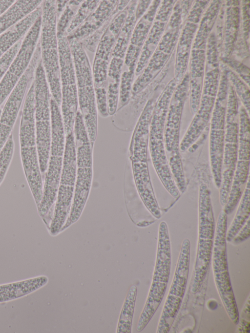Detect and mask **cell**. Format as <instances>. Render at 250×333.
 Listing matches in <instances>:
<instances>
[{
	"instance_id": "5b68a950",
	"label": "cell",
	"mask_w": 250,
	"mask_h": 333,
	"mask_svg": "<svg viewBox=\"0 0 250 333\" xmlns=\"http://www.w3.org/2000/svg\"><path fill=\"white\" fill-rule=\"evenodd\" d=\"M171 256L169 235L165 221L160 223L156 261L152 282L144 309L141 313L138 331H142L157 311L164 296L170 274Z\"/></svg>"
},
{
	"instance_id": "1f68e13d",
	"label": "cell",
	"mask_w": 250,
	"mask_h": 333,
	"mask_svg": "<svg viewBox=\"0 0 250 333\" xmlns=\"http://www.w3.org/2000/svg\"><path fill=\"white\" fill-rule=\"evenodd\" d=\"M96 104L97 113L103 118L108 117L106 88H95Z\"/></svg>"
},
{
	"instance_id": "8992f818",
	"label": "cell",
	"mask_w": 250,
	"mask_h": 333,
	"mask_svg": "<svg viewBox=\"0 0 250 333\" xmlns=\"http://www.w3.org/2000/svg\"><path fill=\"white\" fill-rule=\"evenodd\" d=\"M61 85V114L65 135L73 130L78 99L75 70L66 34L57 35Z\"/></svg>"
},
{
	"instance_id": "f546056e",
	"label": "cell",
	"mask_w": 250,
	"mask_h": 333,
	"mask_svg": "<svg viewBox=\"0 0 250 333\" xmlns=\"http://www.w3.org/2000/svg\"><path fill=\"white\" fill-rule=\"evenodd\" d=\"M14 150V143L11 134L0 153V184L2 182L10 164Z\"/></svg>"
},
{
	"instance_id": "44dd1931",
	"label": "cell",
	"mask_w": 250,
	"mask_h": 333,
	"mask_svg": "<svg viewBox=\"0 0 250 333\" xmlns=\"http://www.w3.org/2000/svg\"><path fill=\"white\" fill-rule=\"evenodd\" d=\"M42 0H17L0 16V35L16 25L42 3Z\"/></svg>"
},
{
	"instance_id": "52a82bcc",
	"label": "cell",
	"mask_w": 250,
	"mask_h": 333,
	"mask_svg": "<svg viewBox=\"0 0 250 333\" xmlns=\"http://www.w3.org/2000/svg\"><path fill=\"white\" fill-rule=\"evenodd\" d=\"M190 242H182L173 281L159 321L157 333H168L180 310L187 284L190 262Z\"/></svg>"
},
{
	"instance_id": "836d02e7",
	"label": "cell",
	"mask_w": 250,
	"mask_h": 333,
	"mask_svg": "<svg viewBox=\"0 0 250 333\" xmlns=\"http://www.w3.org/2000/svg\"><path fill=\"white\" fill-rule=\"evenodd\" d=\"M123 64V59L112 57L108 67L107 80L120 82Z\"/></svg>"
},
{
	"instance_id": "484cf974",
	"label": "cell",
	"mask_w": 250,
	"mask_h": 333,
	"mask_svg": "<svg viewBox=\"0 0 250 333\" xmlns=\"http://www.w3.org/2000/svg\"><path fill=\"white\" fill-rule=\"evenodd\" d=\"M250 124L249 114L245 108L241 107L239 112V131L238 155H250Z\"/></svg>"
},
{
	"instance_id": "f35d334b",
	"label": "cell",
	"mask_w": 250,
	"mask_h": 333,
	"mask_svg": "<svg viewBox=\"0 0 250 333\" xmlns=\"http://www.w3.org/2000/svg\"><path fill=\"white\" fill-rule=\"evenodd\" d=\"M240 318V317H239ZM240 318H242L245 320L250 321V296H249L243 308L241 317Z\"/></svg>"
},
{
	"instance_id": "f1b7e54d",
	"label": "cell",
	"mask_w": 250,
	"mask_h": 333,
	"mask_svg": "<svg viewBox=\"0 0 250 333\" xmlns=\"http://www.w3.org/2000/svg\"><path fill=\"white\" fill-rule=\"evenodd\" d=\"M82 1L71 0L67 3L57 23V35L65 34V32L77 11V7L80 5Z\"/></svg>"
},
{
	"instance_id": "30bf717a",
	"label": "cell",
	"mask_w": 250,
	"mask_h": 333,
	"mask_svg": "<svg viewBox=\"0 0 250 333\" xmlns=\"http://www.w3.org/2000/svg\"><path fill=\"white\" fill-rule=\"evenodd\" d=\"M34 75L33 81L36 144L39 147H45L51 144V96L44 70L38 68Z\"/></svg>"
},
{
	"instance_id": "74e56055",
	"label": "cell",
	"mask_w": 250,
	"mask_h": 333,
	"mask_svg": "<svg viewBox=\"0 0 250 333\" xmlns=\"http://www.w3.org/2000/svg\"><path fill=\"white\" fill-rule=\"evenodd\" d=\"M238 326L237 329L238 333H249L250 331V321L239 318Z\"/></svg>"
},
{
	"instance_id": "60d3db41",
	"label": "cell",
	"mask_w": 250,
	"mask_h": 333,
	"mask_svg": "<svg viewBox=\"0 0 250 333\" xmlns=\"http://www.w3.org/2000/svg\"><path fill=\"white\" fill-rule=\"evenodd\" d=\"M16 0H0V16L7 10Z\"/></svg>"
},
{
	"instance_id": "603a6c76",
	"label": "cell",
	"mask_w": 250,
	"mask_h": 333,
	"mask_svg": "<svg viewBox=\"0 0 250 333\" xmlns=\"http://www.w3.org/2000/svg\"><path fill=\"white\" fill-rule=\"evenodd\" d=\"M76 148L73 131L65 136L60 184L74 186L77 175Z\"/></svg>"
},
{
	"instance_id": "4dcf8cb0",
	"label": "cell",
	"mask_w": 250,
	"mask_h": 333,
	"mask_svg": "<svg viewBox=\"0 0 250 333\" xmlns=\"http://www.w3.org/2000/svg\"><path fill=\"white\" fill-rule=\"evenodd\" d=\"M120 82L107 80V100L109 116L114 115L118 108Z\"/></svg>"
},
{
	"instance_id": "2e32d148",
	"label": "cell",
	"mask_w": 250,
	"mask_h": 333,
	"mask_svg": "<svg viewBox=\"0 0 250 333\" xmlns=\"http://www.w3.org/2000/svg\"><path fill=\"white\" fill-rule=\"evenodd\" d=\"M21 155L27 183L38 207L42 198L43 187L36 146L21 147Z\"/></svg>"
},
{
	"instance_id": "ac0fdd59",
	"label": "cell",
	"mask_w": 250,
	"mask_h": 333,
	"mask_svg": "<svg viewBox=\"0 0 250 333\" xmlns=\"http://www.w3.org/2000/svg\"><path fill=\"white\" fill-rule=\"evenodd\" d=\"M42 3L23 19L0 35V59L18 42L23 39L42 16Z\"/></svg>"
},
{
	"instance_id": "83f0119b",
	"label": "cell",
	"mask_w": 250,
	"mask_h": 333,
	"mask_svg": "<svg viewBox=\"0 0 250 333\" xmlns=\"http://www.w3.org/2000/svg\"><path fill=\"white\" fill-rule=\"evenodd\" d=\"M100 2V0H86L81 3L66 32L69 35L80 26L96 9Z\"/></svg>"
},
{
	"instance_id": "8fae6325",
	"label": "cell",
	"mask_w": 250,
	"mask_h": 333,
	"mask_svg": "<svg viewBox=\"0 0 250 333\" xmlns=\"http://www.w3.org/2000/svg\"><path fill=\"white\" fill-rule=\"evenodd\" d=\"M127 9L126 6L113 17L97 46L92 69L95 88H106L108 67L112 50L126 19Z\"/></svg>"
},
{
	"instance_id": "4fadbf2b",
	"label": "cell",
	"mask_w": 250,
	"mask_h": 333,
	"mask_svg": "<svg viewBox=\"0 0 250 333\" xmlns=\"http://www.w3.org/2000/svg\"><path fill=\"white\" fill-rule=\"evenodd\" d=\"M177 103L174 99L167 112L164 128V145L168 163L175 166L182 162L180 150V125L182 108V100L184 98L185 89L180 94Z\"/></svg>"
},
{
	"instance_id": "d6a6232c",
	"label": "cell",
	"mask_w": 250,
	"mask_h": 333,
	"mask_svg": "<svg viewBox=\"0 0 250 333\" xmlns=\"http://www.w3.org/2000/svg\"><path fill=\"white\" fill-rule=\"evenodd\" d=\"M22 40L18 42L0 59V81L19 50Z\"/></svg>"
},
{
	"instance_id": "cb8c5ba5",
	"label": "cell",
	"mask_w": 250,
	"mask_h": 333,
	"mask_svg": "<svg viewBox=\"0 0 250 333\" xmlns=\"http://www.w3.org/2000/svg\"><path fill=\"white\" fill-rule=\"evenodd\" d=\"M135 7L136 2H133L128 6L126 19L119 31L112 50L111 56L113 57L121 59L125 58L135 27Z\"/></svg>"
},
{
	"instance_id": "7c38bea8",
	"label": "cell",
	"mask_w": 250,
	"mask_h": 333,
	"mask_svg": "<svg viewBox=\"0 0 250 333\" xmlns=\"http://www.w3.org/2000/svg\"><path fill=\"white\" fill-rule=\"evenodd\" d=\"M100 2L84 22L67 36V39H75L81 41L100 29L106 28L113 17L126 7L129 0Z\"/></svg>"
},
{
	"instance_id": "6da1fadb",
	"label": "cell",
	"mask_w": 250,
	"mask_h": 333,
	"mask_svg": "<svg viewBox=\"0 0 250 333\" xmlns=\"http://www.w3.org/2000/svg\"><path fill=\"white\" fill-rule=\"evenodd\" d=\"M76 73L78 104L90 143L97 135L98 120L92 71L86 53L81 42L68 39Z\"/></svg>"
},
{
	"instance_id": "5bb4252c",
	"label": "cell",
	"mask_w": 250,
	"mask_h": 333,
	"mask_svg": "<svg viewBox=\"0 0 250 333\" xmlns=\"http://www.w3.org/2000/svg\"><path fill=\"white\" fill-rule=\"evenodd\" d=\"M63 156L50 155L45 172L42 195L38 207L40 214L44 216L56 201L60 185Z\"/></svg>"
},
{
	"instance_id": "e0dca14e",
	"label": "cell",
	"mask_w": 250,
	"mask_h": 333,
	"mask_svg": "<svg viewBox=\"0 0 250 333\" xmlns=\"http://www.w3.org/2000/svg\"><path fill=\"white\" fill-rule=\"evenodd\" d=\"M73 131L76 148L77 167H92L93 145L90 143L80 110H78L76 113Z\"/></svg>"
},
{
	"instance_id": "ffe728a7",
	"label": "cell",
	"mask_w": 250,
	"mask_h": 333,
	"mask_svg": "<svg viewBox=\"0 0 250 333\" xmlns=\"http://www.w3.org/2000/svg\"><path fill=\"white\" fill-rule=\"evenodd\" d=\"M74 190V186L62 184L59 186L50 226L52 234L57 233L62 229L69 215Z\"/></svg>"
},
{
	"instance_id": "d6986e66",
	"label": "cell",
	"mask_w": 250,
	"mask_h": 333,
	"mask_svg": "<svg viewBox=\"0 0 250 333\" xmlns=\"http://www.w3.org/2000/svg\"><path fill=\"white\" fill-rule=\"evenodd\" d=\"M250 177V160H238L230 189L223 211L231 213L240 201Z\"/></svg>"
},
{
	"instance_id": "7402d4cb",
	"label": "cell",
	"mask_w": 250,
	"mask_h": 333,
	"mask_svg": "<svg viewBox=\"0 0 250 333\" xmlns=\"http://www.w3.org/2000/svg\"><path fill=\"white\" fill-rule=\"evenodd\" d=\"M48 281L45 276L0 286V302L17 299L42 287Z\"/></svg>"
},
{
	"instance_id": "8d00e7d4",
	"label": "cell",
	"mask_w": 250,
	"mask_h": 333,
	"mask_svg": "<svg viewBox=\"0 0 250 333\" xmlns=\"http://www.w3.org/2000/svg\"><path fill=\"white\" fill-rule=\"evenodd\" d=\"M13 127L0 122V153L6 144Z\"/></svg>"
},
{
	"instance_id": "d590c367",
	"label": "cell",
	"mask_w": 250,
	"mask_h": 333,
	"mask_svg": "<svg viewBox=\"0 0 250 333\" xmlns=\"http://www.w3.org/2000/svg\"><path fill=\"white\" fill-rule=\"evenodd\" d=\"M250 236V219L249 218L229 243L233 245H239L248 239Z\"/></svg>"
},
{
	"instance_id": "9a60e30c",
	"label": "cell",
	"mask_w": 250,
	"mask_h": 333,
	"mask_svg": "<svg viewBox=\"0 0 250 333\" xmlns=\"http://www.w3.org/2000/svg\"><path fill=\"white\" fill-rule=\"evenodd\" d=\"M92 173V167H77L71 210L62 229L77 221L80 217L90 192Z\"/></svg>"
},
{
	"instance_id": "ab89813d",
	"label": "cell",
	"mask_w": 250,
	"mask_h": 333,
	"mask_svg": "<svg viewBox=\"0 0 250 333\" xmlns=\"http://www.w3.org/2000/svg\"><path fill=\"white\" fill-rule=\"evenodd\" d=\"M68 0H57L56 1V11L57 18H59L61 14L64 10Z\"/></svg>"
},
{
	"instance_id": "e575fe53",
	"label": "cell",
	"mask_w": 250,
	"mask_h": 333,
	"mask_svg": "<svg viewBox=\"0 0 250 333\" xmlns=\"http://www.w3.org/2000/svg\"><path fill=\"white\" fill-rule=\"evenodd\" d=\"M231 81L235 86V89L241 97L242 101L245 106V109L249 114L250 110V98L249 90L247 89L245 84L236 76H233Z\"/></svg>"
},
{
	"instance_id": "3957f363",
	"label": "cell",
	"mask_w": 250,
	"mask_h": 333,
	"mask_svg": "<svg viewBox=\"0 0 250 333\" xmlns=\"http://www.w3.org/2000/svg\"><path fill=\"white\" fill-rule=\"evenodd\" d=\"M215 225L210 191L203 183L199 190L198 240L191 288L193 294L200 289L211 262Z\"/></svg>"
},
{
	"instance_id": "d4e9b609",
	"label": "cell",
	"mask_w": 250,
	"mask_h": 333,
	"mask_svg": "<svg viewBox=\"0 0 250 333\" xmlns=\"http://www.w3.org/2000/svg\"><path fill=\"white\" fill-rule=\"evenodd\" d=\"M250 216V177L240 199V202L234 218L227 230L226 241L230 242L238 231L246 223Z\"/></svg>"
},
{
	"instance_id": "277c9868",
	"label": "cell",
	"mask_w": 250,
	"mask_h": 333,
	"mask_svg": "<svg viewBox=\"0 0 250 333\" xmlns=\"http://www.w3.org/2000/svg\"><path fill=\"white\" fill-rule=\"evenodd\" d=\"M228 215L222 210L215 228L211 260L216 286L224 308L233 323L237 325L239 314L229 278L227 256Z\"/></svg>"
},
{
	"instance_id": "9c48e42d",
	"label": "cell",
	"mask_w": 250,
	"mask_h": 333,
	"mask_svg": "<svg viewBox=\"0 0 250 333\" xmlns=\"http://www.w3.org/2000/svg\"><path fill=\"white\" fill-rule=\"evenodd\" d=\"M227 86L222 84L218 95L215 107L211 117L209 133V158L211 171L216 186L221 184L226 124V98Z\"/></svg>"
},
{
	"instance_id": "ba28073f",
	"label": "cell",
	"mask_w": 250,
	"mask_h": 333,
	"mask_svg": "<svg viewBox=\"0 0 250 333\" xmlns=\"http://www.w3.org/2000/svg\"><path fill=\"white\" fill-rule=\"evenodd\" d=\"M41 24L40 17L25 35L19 50L0 81V106L28 68L39 43Z\"/></svg>"
},
{
	"instance_id": "7a4b0ae2",
	"label": "cell",
	"mask_w": 250,
	"mask_h": 333,
	"mask_svg": "<svg viewBox=\"0 0 250 333\" xmlns=\"http://www.w3.org/2000/svg\"><path fill=\"white\" fill-rule=\"evenodd\" d=\"M43 2L40 42L41 60L51 96L60 106L62 94L56 1L44 0Z\"/></svg>"
},
{
	"instance_id": "4316f807",
	"label": "cell",
	"mask_w": 250,
	"mask_h": 333,
	"mask_svg": "<svg viewBox=\"0 0 250 333\" xmlns=\"http://www.w3.org/2000/svg\"><path fill=\"white\" fill-rule=\"evenodd\" d=\"M135 68H128L122 73L119 85V97L117 110L127 105L131 96ZM117 112V111H116Z\"/></svg>"
}]
</instances>
